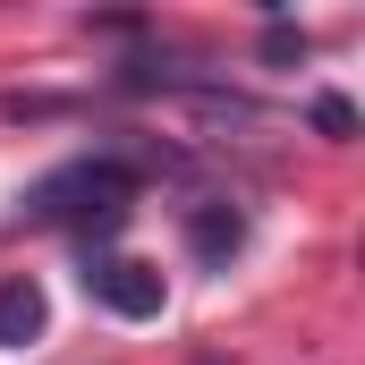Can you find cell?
Segmentation results:
<instances>
[{
  "label": "cell",
  "mask_w": 365,
  "mask_h": 365,
  "mask_svg": "<svg viewBox=\"0 0 365 365\" xmlns=\"http://www.w3.org/2000/svg\"><path fill=\"white\" fill-rule=\"evenodd\" d=\"M128 195H136V170L102 153V162H68V170L34 179V195H26V212H34V221H86V212H102V221H119V212H128Z\"/></svg>",
  "instance_id": "6da1fadb"
},
{
  "label": "cell",
  "mask_w": 365,
  "mask_h": 365,
  "mask_svg": "<svg viewBox=\"0 0 365 365\" xmlns=\"http://www.w3.org/2000/svg\"><path fill=\"white\" fill-rule=\"evenodd\" d=\"M86 289L110 306V314H128V323L162 314V272L136 264V255H93V264H86Z\"/></svg>",
  "instance_id": "7a4b0ae2"
},
{
  "label": "cell",
  "mask_w": 365,
  "mask_h": 365,
  "mask_svg": "<svg viewBox=\"0 0 365 365\" xmlns=\"http://www.w3.org/2000/svg\"><path fill=\"white\" fill-rule=\"evenodd\" d=\"M43 289L17 272V280H0V349H26V340H43Z\"/></svg>",
  "instance_id": "3957f363"
},
{
  "label": "cell",
  "mask_w": 365,
  "mask_h": 365,
  "mask_svg": "<svg viewBox=\"0 0 365 365\" xmlns=\"http://www.w3.org/2000/svg\"><path fill=\"white\" fill-rule=\"evenodd\" d=\"M238 238H247V221H238L230 204H204V212H187V247H195L204 264H230V255H238Z\"/></svg>",
  "instance_id": "277c9868"
},
{
  "label": "cell",
  "mask_w": 365,
  "mask_h": 365,
  "mask_svg": "<svg viewBox=\"0 0 365 365\" xmlns=\"http://www.w3.org/2000/svg\"><path fill=\"white\" fill-rule=\"evenodd\" d=\"M314 128H323V136H357V110H349L340 93H323V102H314Z\"/></svg>",
  "instance_id": "5b68a950"
},
{
  "label": "cell",
  "mask_w": 365,
  "mask_h": 365,
  "mask_svg": "<svg viewBox=\"0 0 365 365\" xmlns=\"http://www.w3.org/2000/svg\"><path fill=\"white\" fill-rule=\"evenodd\" d=\"M297 51H306V34H297V26H272V34H264V60H297Z\"/></svg>",
  "instance_id": "8992f818"
}]
</instances>
